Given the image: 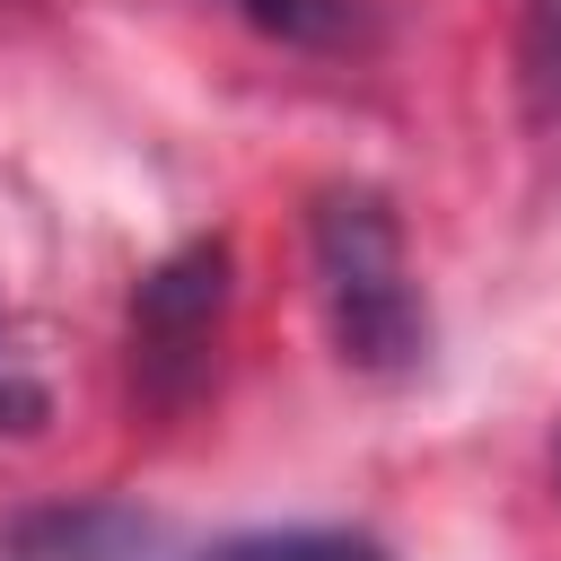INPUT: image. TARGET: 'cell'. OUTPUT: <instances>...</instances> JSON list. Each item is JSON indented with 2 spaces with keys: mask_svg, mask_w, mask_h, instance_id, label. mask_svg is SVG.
I'll return each instance as SVG.
<instances>
[{
  "mask_svg": "<svg viewBox=\"0 0 561 561\" xmlns=\"http://www.w3.org/2000/svg\"><path fill=\"white\" fill-rule=\"evenodd\" d=\"M526 88L561 114V0H526Z\"/></svg>",
  "mask_w": 561,
  "mask_h": 561,
  "instance_id": "obj_6",
  "label": "cell"
},
{
  "mask_svg": "<svg viewBox=\"0 0 561 561\" xmlns=\"http://www.w3.org/2000/svg\"><path fill=\"white\" fill-rule=\"evenodd\" d=\"M228 324V237H184L131 289V394L149 412H184L210 386Z\"/></svg>",
  "mask_w": 561,
  "mask_h": 561,
  "instance_id": "obj_2",
  "label": "cell"
},
{
  "mask_svg": "<svg viewBox=\"0 0 561 561\" xmlns=\"http://www.w3.org/2000/svg\"><path fill=\"white\" fill-rule=\"evenodd\" d=\"M219 9H237L254 35H272L289 53H351V44H368V9L359 0H219Z\"/></svg>",
  "mask_w": 561,
  "mask_h": 561,
  "instance_id": "obj_4",
  "label": "cell"
},
{
  "mask_svg": "<svg viewBox=\"0 0 561 561\" xmlns=\"http://www.w3.org/2000/svg\"><path fill=\"white\" fill-rule=\"evenodd\" d=\"M44 421V386L18 377V351H9V324H0V430H35Z\"/></svg>",
  "mask_w": 561,
  "mask_h": 561,
  "instance_id": "obj_7",
  "label": "cell"
},
{
  "mask_svg": "<svg viewBox=\"0 0 561 561\" xmlns=\"http://www.w3.org/2000/svg\"><path fill=\"white\" fill-rule=\"evenodd\" d=\"M158 535L131 500H26L0 517V561H140Z\"/></svg>",
  "mask_w": 561,
  "mask_h": 561,
  "instance_id": "obj_3",
  "label": "cell"
},
{
  "mask_svg": "<svg viewBox=\"0 0 561 561\" xmlns=\"http://www.w3.org/2000/svg\"><path fill=\"white\" fill-rule=\"evenodd\" d=\"M193 561H386V543L351 535V526H254V535H228Z\"/></svg>",
  "mask_w": 561,
  "mask_h": 561,
  "instance_id": "obj_5",
  "label": "cell"
},
{
  "mask_svg": "<svg viewBox=\"0 0 561 561\" xmlns=\"http://www.w3.org/2000/svg\"><path fill=\"white\" fill-rule=\"evenodd\" d=\"M307 263H316V307L342 368L394 386L430 359V298L412 280L403 219L377 184H324L307 202Z\"/></svg>",
  "mask_w": 561,
  "mask_h": 561,
  "instance_id": "obj_1",
  "label": "cell"
}]
</instances>
